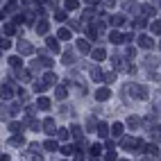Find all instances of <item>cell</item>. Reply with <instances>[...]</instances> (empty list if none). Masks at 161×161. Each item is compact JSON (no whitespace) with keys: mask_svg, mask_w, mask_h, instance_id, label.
<instances>
[{"mask_svg":"<svg viewBox=\"0 0 161 161\" xmlns=\"http://www.w3.org/2000/svg\"><path fill=\"white\" fill-rule=\"evenodd\" d=\"M111 132H113V136H120L123 134V125H120V123H113V125H111Z\"/></svg>","mask_w":161,"mask_h":161,"instance_id":"obj_8","label":"cell"},{"mask_svg":"<svg viewBox=\"0 0 161 161\" xmlns=\"http://www.w3.org/2000/svg\"><path fill=\"white\" fill-rule=\"evenodd\" d=\"M123 39H125V36H123L120 32H111V43H120Z\"/></svg>","mask_w":161,"mask_h":161,"instance_id":"obj_9","label":"cell"},{"mask_svg":"<svg viewBox=\"0 0 161 161\" xmlns=\"http://www.w3.org/2000/svg\"><path fill=\"white\" fill-rule=\"evenodd\" d=\"M9 64H11V66H21V59H18V57H9Z\"/></svg>","mask_w":161,"mask_h":161,"instance_id":"obj_23","label":"cell"},{"mask_svg":"<svg viewBox=\"0 0 161 161\" xmlns=\"http://www.w3.org/2000/svg\"><path fill=\"white\" fill-rule=\"evenodd\" d=\"M113 79H116V73H107L104 75V82H113Z\"/></svg>","mask_w":161,"mask_h":161,"instance_id":"obj_24","label":"cell"},{"mask_svg":"<svg viewBox=\"0 0 161 161\" xmlns=\"http://www.w3.org/2000/svg\"><path fill=\"white\" fill-rule=\"evenodd\" d=\"M100 152H102V148H100L98 143H95V145H91V154H93V157H98Z\"/></svg>","mask_w":161,"mask_h":161,"instance_id":"obj_16","label":"cell"},{"mask_svg":"<svg viewBox=\"0 0 161 161\" xmlns=\"http://www.w3.org/2000/svg\"><path fill=\"white\" fill-rule=\"evenodd\" d=\"M57 136H59L61 141H66V138H68V129H59V132H57Z\"/></svg>","mask_w":161,"mask_h":161,"instance_id":"obj_21","label":"cell"},{"mask_svg":"<svg viewBox=\"0 0 161 161\" xmlns=\"http://www.w3.org/2000/svg\"><path fill=\"white\" fill-rule=\"evenodd\" d=\"M43 79H45V82H48V84H52V82H55V79H57V77L52 75V73H45V75H43Z\"/></svg>","mask_w":161,"mask_h":161,"instance_id":"obj_19","label":"cell"},{"mask_svg":"<svg viewBox=\"0 0 161 161\" xmlns=\"http://www.w3.org/2000/svg\"><path fill=\"white\" fill-rule=\"evenodd\" d=\"M5 34H7V36H9V34H14V25H5Z\"/></svg>","mask_w":161,"mask_h":161,"instance_id":"obj_29","label":"cell"},{"mask_svg":"<svg viewBox=\"0 0 161 161\" xmlns=\"http://www.w3.org/2000/svg\"><path fill=\"white\" fill-rule=\"evenodd\" d=\"M127 125H129V127H138V118H136V116H129V118H127Z\"/></svg>","mask_w":161,"mask_h":161,"instance_id":"obj_12","label":"cell"},{"mask_svg":"<svg viewBox=\"0 0 161 161\" xmlns=\"http://www.w3.org/2000/svg\"><path fill=\"white\" fill-rule=\"evenodd\" d=\"M98 132H100V136H107V132H109V127H107L104 123H100V125H98Z\"/></svg>","mask_w":161,"mask_h":161,"instance_id":"obj_13","label":"cell"},{"mask_svg":"<svg viewBox=\"0 0 161 161\" xmlns=\"http://www.w3.org/2000/svg\"><path fill=\"white\" fill-rule=\"evenodd\" d=\"M113 159H116V152H113V150H111V152L107 154V161H113Z\"/></svg>","mask_w":161,"mask_h":161,"instance_id":"obj_33","label":"cell"},{"mask_svg":"<svg viewBox=\"0 0 161 161\" xmlns=\"http://www.w3.org/2000/svg\"><path fill=\"white\" fill-rule=\"evenodd\" d=\"M21 52H23V55H32L34 48L30 45V43H21Z\"/></svg>","mask_w":161,"mask_h":161,"instance_id":"obj_5","label":"cell"},{"mask_svg":"<svg viewBox=\"0 0 161 161\" xmlns=\"http://www.w3.org/2000/svg\"><path fill=\"white\" fill-rule=\"evenodd\" d=\"M91 75H93V79H95V82H100L102 73H100V70H98V68H93V70H91Z\"/></svg>","mask_w":161,"mask_h":161,"instance_id":"obj_20","label":"cell"},{"mask_svg":"<svg viewBox=\"0 0 161 161\" xmlns=\"http://www.w3.org/2000/svg\"><path fill=\"white\" fill-rule=\"evenodd\" d=\"M11 143H14V145H21V143H23V136H14V138H11Z\"/></svg>","mask_w":161,"mask_h":161,"instance_id":"obj_27","label":"cell"},{"mask_svg":"<svg viewBox=\"0 0 161 161\" xmlns=\"http://www.w3.org/2000/svg\"><path fill=\"white\" fill-rule=\"evenodd\" d=\"M143 14H150V16H152V14H154V9L150 7V5H145V9H143Z\"/></svg>","mask_w":161,"mask_h":161,"instance_id":"obj_31","label":"cell"},{"mask_svg":"<svg viewBox=\"0 0 161 161\" xmlns=\"http://www.w3.org/2000/svg\"><path fill=\"white\" fill-rule=\"evenodd\" d=\"M127 91L134 95V98H138V100H143L145 95H148V91H145L143 86H138V84H129V86H127Z\"/></svg>","mask_w":161,"mask_h":161,"instance_id":"obj_1","label":"cell"},{"mask_svg":"<svg viewBox=\"0 0 161 161\" xmlns=\"http://www.w3.org/2000/svg\"><path fill=\"white\" fill-rule=\"evenodd\" d=\"M77 48H79L82 52H89V43L86 41H77Z\"/></svg>","mask_w":161,"mask_h":161,"instance_id":"obj_15","label":"cell"},{"mask_svg":"<svg viewBox=\"0 0 161 161\" xmlns=\"http://www.w3.org/2000/svg\"><path fill=\"white\" fill-rule=\"evenodd\" d=\"M55 18H57V21H64V18H66V11H57V14H55Z\"/></svg>","mask_w":161,"mask_h":161,"instance_id":"obj_28","label":"cell"},{"mask_svg":"<svg viewBox=\"0 0 161 161\" xmlns=\"http://www.w3.org/2000/svg\"><path fill=\"white\" fill-rule=\"evenodd\" d=\"M93 59H104V50H100V48L93 50Z\"/></svg>","mask_w":161,"mask_h":161,"instance_id":"obj_17","label":"cell"},{"mask_svg":"<svg viewBox=\"0 0 161 161\" xmlns=\"http://www.w3.org/2000/svg\"><path fill=\"white\" fill-rule=\"evenodd\" d=\"M64 7H66L68 11H73V9H77L79 5H77V0H66V2H64Z\"/></svg>","mask_w":161,"mask_h":161,"instance_id":"obj_6","label":"cell"},{"mask_svg":"<svg viewBox=\"0 0 161 161\" xmlns=\"http://www.w3.org/2000/svg\"><path fill=\"white\" fill-rule=\"evenodd\" d=\"M61 152H64V154H73V148H70V145H66V148H64Z\"/></svg>","mask_w":161,"mask_h":161,"instance_id":"obj_32","label":"cell"},{"mask_svg":"<svg viewBox=\"0 0 161 161\" xmlns=\"http://www.w3.org/2000/svg\"><path fill=\"white\" fill-rule=\"evenodd\" d=\"M57 36L66 41V39H70V30H66V27H59V34H57Z\"/></svg>","mask_w":161,"mask_h":161,"instance_id":"obj_7","label":"cell"},{"mask_svg":"<svg viewBox=\"0 0 161 161\" xmlns=\"http://www.w3.org/2000/svg\"><path fill=\"white\" fill-rule=\"evenodd\" d=\"M111 23H116V25H120V23H123V16H120V14H116V16H111Z\"/></svg>","mask_w":161,"mask_h":161,"instance_id":"obj_22","label":"cell"},{"mask_svg":"<svg viewBox=\"0 0 161 161\" xmlns=\"http://www.w3.org/2000/svg\"><path fill=\"white\" fill-rule=\"evenodd\" d=\"M48 48H50V50H59V45H57L55 39H48Z\"/></svg>","mask_w":161,"mask_h":161,"instance_id":"obj_18","label":"cell"},{"mask_svg":"<svg viewBox=\"0 0 161 161\" xmlns=\"http://www.w3.org/2000/svg\"><path fill=\"white\" fill-rule=\"evenodd\" d=\"M36 104H39V109H48V107H50V102L45 100V98H39V102H36Z\"/></svg>","mask_w":161,"mask_h":161,"instance_id":"obj_10","label":"cell"},{"mask_svg":"<svg viewBox=\"0 0 161 161\" xmlns=\"http://www.w3.org/2000/svg\"><path fill=\"white\" fill-rule=\"evenodd\" d=\"M57 98H66V89H64V86L57 89Z\"/></svg>","mask_w":161,"mask_h":161,"instance_id":"obj_25","label":"cell"},{"mask_svg":"<svg viewBox=\"0 0 161 161\" xmlns=\"http://www.w3.org/2000/svg\"><path fill=\"white\" fill-rule=\"evenodd\" d=\"M43 148H45V150H50V152H55V150H57V143H55V141H45Z\"/></svg>","mask_w":161,"mask_h":161,"instance_id":"obj_11","label":"cell"},{"mask_svg":"<svg viewBox=\"0 0 161 161\" xmlns=\"http://www.w3.org/2000/svg\"><path fill=\"white\" fill-rule=\"evenodd\" d=\"M52 127H55V123H52V118H48V120H45V129L52 132Z\"/></svg>","mask_w":161,"mask_h":161,"instance_id":"obj_26","label":"cell"},{"mask_svg":"<svg viewBox=\"0 0 161 161\" xmlns=\"http://www.w3.org/2000/svg\"><path fill=\"white\" fill-rule=\"evenodd\" d=\"M152 32L154 34H161V21H154V23H152Z\"/></svg>","mask_w":161,"mask_h":161,"instance_id":"obj_14","label":"cell"},{"mask_svg":"<svg viewBox=\"0 0 161 161\" xmlns=\"http://www.w3.org/2000/svg\"><path fill=\"white\" fill-rule=\"evenodd\" d=\"M95 98H98V100H107V98H109V89H100V91H95Z\"/></svg>","mask_w":161,"mask_h":161,"instance_id":"obj_3","label":"cell"},{"mask_svg":"<svg viewBox=\"0 0 161 161\" xmlns=\"http://www.w3.org/2000/svg\"><path fill=\"white\" fill-rule=\"evenodd\" d=\"M0 45H2V50H7V48L11 45V43H9V39H2V43H0Z\"/></svg>","mask_w":161,"mask_h":161,"instance_id":"obj_30","label":"cell"},{"mask_svg":"<svg viewBox=\"0 0 161 161\" xmlns=\"http://www.w3.org/2000/svg\"><path fill=\"white\" fill-rule=\"evenodd\" d=\"M123 161H127V159H123Z\"/></svg>","mask_w":161,"mask_h":161,"instance_id":"obj_35","label":"cell"},{"mask_svg":"<svg viewBox=\"0 0 161 161\" xmlns=\"http://www.w3.org/2000/svg\"><path fill=\"white\" fill-rule=\"evenodd\" d=\"M86 2H89V5H95V2H98V0H86Z\"/></svg>","mask_w":161,"mask_h":161,"instance_id":"obj_34","label":"cell"},{"mask_svg":"<svg viewBox=\"0 0 161 161\" xmlns=\"http://www.w3.org/2000/svg\"><path fill=\"white\" fill-rule=\"evenodd\" d=\"M36 32L45 34V32H48V23H45V21H39V23H36Z\"/></svg>","mask_w":161,"mask_h":161,"instance_id":"obj_4","label":"cell"},{"mask_svg":"<svg viewBox=\"0 0 161 161\" xmlns=\"http://www.w3.org/2000/svg\"><path fill=\"white\" fill-rule=\"evenodd\" d=\"M138 45H141V48H152V45H154L152 36H145V34H141V36H138Z\"/></svg>","mask_w":161,"mask_h":161,"instance_id":"obj_2","label":"cell"}]
</instances>
